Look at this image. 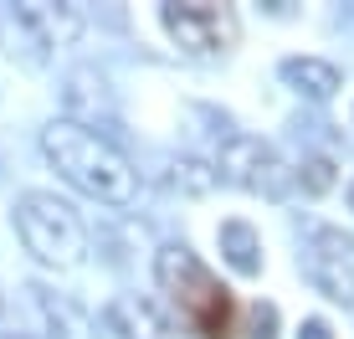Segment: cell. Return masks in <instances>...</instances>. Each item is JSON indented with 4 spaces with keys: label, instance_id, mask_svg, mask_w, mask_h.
<instances>
[{
    "label": "cell",
    "instance_id": "9",
    "mask_svg": "<svg viewBox=\"0 0 354 339\" xmlns=\"http://www.w3.org/2000/svg\"><path fill=\"white\" fill-rule=\"evenodd\" d=\"M283 77H288L298 93H308V98H334V93L344 88L339 67L324 62V57H288V62H283Z\"/></svg>",
    "mask_w": 354,
    "mask_h": 339
},
{
    "label": "cell",
    "instance_id": "20",
    "mask_svg": "<svg viewBox=\"0 0 354 339\" xmlns=\"http://www.w3.org/2000/svg\"><path fill=\"white\" fill-rule=\"evenodd\" d=\"M349 205H354V180H349Z\"/></svg>",
    "mask_w": 354,
    "mask_h": 339
},
{
    "label": "cell",
    "instance_id": "21",
    "mask_svg": "<svg viewBox=\"0 0 354 339\" xmlns=\"http://www.w3.org/2000/svg\"><path fill=\"white\" fill-rule=\"evenodd\" d=\"M0 319H6V298H0Z\"/></svg>",
    "mask_w": 354,
    "mask_h": 339
},
{
    "label": "cell",
    "instance_id": "2",
    "mask_svg": "<svg viewBox=\"0 0 354 339\" xmlns=\"http://www.w3.org/2000/svg\"><path fill=\"white\" fill-rule=\"evenodd\" d=\"M154 277H160V288L169 293V304L180 309V319L201 339H231L236 334V304H231V293L216 283L211 268H205L190 247H180V241L160 247Z\"/></svg>",
    "mask_w": 354,
    "mask_h": 339
},
{
    "label": "cell",
    "instance_id": "14",
    "mask_svg": "<svg viewBox=\"0 0 354 339\" xmlns=\"http://www.w3.org/2000/svg\"><path fill=\"white\" fill-rule=\"evenodd\" d=\"M169 180H175V190H185V196H211L221 175H216V165L190 160V154H185V160H175V175H169Z\"/></svg>",
    "mask_w": 354,
    "mask_h": 339
},
{
    "label": "cell",
    "instance_id": "5",
    "mask_svg": "<svg viewBox=\"0 0 354 339\" xmlns=\"http://www.w3.org/2000/svg\"><path fill=\"white\" fill-rule=\"evenodd\" d=\"M169 42L190 57H216L236 46V16L226 6H160Z\"/></svg>",
    "mask_w": 354,
    "mask_h": 339
},
{
    "label": "cell",
    "instance_id": "12",
    "mask_svg": "<svg viewBox=\"0 0 354 339\" xmlns=\"http://www.w3.org/2000/svg\"><path fill=\"white\" fill-rule=\"evenodd\" d=\"M308 277L324 288L334 304H354V273L344 268V262H334V257H313L308 262Z\"/></svg>",
    "mask_w": 354,
    "mask_h": 339
},
{
    "label": "cell",
    "instance_id": "1",
    "mask_svg": "<svg viewBox=\"0 0 354 339\" xmlns=\"http://www.w3.org/2000/svg\"><path fill=\"white\" fill-rule=\"evenodd\" d=\"M41 154L52 160V170L67 185H77L82 196L103 205H133V196H139V175L129 170V160L108 139H97L93 129L57 118V124L41 129Z\"/></svg>",
    "mask_w": 354,
    "mask_h": 339
},
{
    "label": "cell",
    "instance_id": "13",
    "mask_svg": "<svg viewBox=\"0 0 354 339\" xmlns=\"http://www.w3.org/2000/svg\"><path fill=\"white\" fill-rule=\"evenodd\" d=\"M36 293V309L46 313V324H52V339H82V319H77V309L62 304V298H52L46 288H31Z\"/></svg>",
    "mask_w": 354,
    "mask_h": 339
},
{
    "label": "cell",
    "instance_id": "11",
    "mask_svg": "<svg viewBox=\"0 0 354 339\" xmlns=\"http://www.w3.org/2000/svg\"><path fill=\"white\" fill-rule=\"evenodd\" d=\"M31 10V21L41 26V36H46V46H77L82 42V31H88V21H82V10L77 6H26Z\"/></svg>",
    "mask_w": 354,
    "mask_h": 339
},
{
    "label": "cell",
    "instance_id": "6",
    "mask_svg": "<svg viewBox=\"0 0 354 339\" xmlns=\"http://www.w3.org/2000/svg\"><path fill=\"white\" fill-rule=\"evenodd\" d=\"M62 108H67V124L88 129V118H113V93H108V82L97 77L93 67H77L62 77Z\"/></svg>",
    "mask_w": 354,
    "mask_h": 339
},
{
    "label": "cell",
    "instance_id": "19",
    "mask_svg": "<svg viewBox=\"0 0 354 339\" xmlns=\"http://www.w3.org/2000/svg\"><path fill=\"white\" fill-rule=\"evenodd\" d=\"M0 339H26V334H0Z\"/></svg>",
    "mask_w": 354,
    "mask_h": 339
},
{
    "label": "cell",
    "instance_id": "4",
    "mask_svg": "<svg viewBox=\"0 0 354 339\" xmlns=\"http://www.w3.org/2000/svg\"><path fill=\"white\" fill-rule=\"evenodd\" d=\"M216 175L241 185V190H252V196H267V201H283L292 190V170L257 134H231L221 144V154H216Z\"/></svg>",
    "mask_w": 354,
    "mask_h": 339
},
{
    "label": "cell",
    "instance_id": "7",
    "mask_svg": "<svg viewBox=\"0 0 354 339\" xmlns=\"http://www.w3.org/2000/svg\"><path fill=\"white\" fill-rule=\"evenodd\" d=\"M103 324H108V329H113L118 339H169L165 313L154 309L149 298H139V293L113 298V304L103 309Z\"/></svg>",
    "mask_w": 354,
    "mask_h": 339
},
{
    "label": "cell",
    "instance_id": "17",
    "mask_svg": "<svg viewBox=\"0 0 354 339\" xmlns=\"http://www.w3.org/2000/svg\"><path fill=\"white\" fill-rule=\"evenodd\" d=\"M252 324H257V334H252V339H272V329H277V309H272V304H257V309H252Z\"/></svg>",
    "mask_w": 354,
    "mask_h": 339
},
{
    "label": "cell",
    "instance_id": "8",
    "mask_svg": "<svg viewBox=\"0 0 354 339\" xmlns=\"http://www.w3.org/2000/svg\"><path fill=\"white\" fill-rule=\"evenodd\" d=\"M0 46H6L16 62H26V67H46L52 62V46H46V36L31 21L26 6H6L0 10Z\"/></svg>",
    "mask_w": 354,
    "mask_h": 339
},
{
    "label": "cell",
    "instance_id": "15",
    "mask_svg": "<svg viewBox=\"0 0 354 339\" xmlns=\"http://www.w3.org/2000/svg\"><path fill=\"white\" fill-rule=\"evenodd\" d=\"M349 252H354V237H349V232H339V226H313V257L344 262Z\"/></svg>",
    "mask_w": 354,
    "mask_h": 339
},
{
    "label": "cell",
    "instance_id": "3",
    "mask_svg": "<svg viewBox=\"0 0 354 339\" xmlns=\"http://www.w3.org/2000/svg\"><path fill=\"white\" fill-rule=\"evenodd\" d=\"M16 232L26 252H36V262H46V268H77L88 252V232H82L77 211L46 190H26L16 201Z\"/></svg>",
    "mask_w": 354,
    "mask_h": 339
},
{
    "label": "cell",
    "instance_id": "10",
    "mask_svg": "<svg viewBox=\"0 0 354 339\" xmlns=\"http://www.w3.org/2000/svg\"><path fill=\"white\" fill-rule=\"evenodd\" d=\"M216 237H221V257L241 277H257L262 273V237L252 232L247 221H221V232H216Z\"/></svg>",
    "mask_w": 354,
    "mask_h": 339
},
{
    "label": "cell",
    "instance_id": "16",
    "mask_svg": "<svg viewBox=\"0 0 354 339\" xmlns=\"http://www.w3.org/2000/svg\"><path fill=\"white\" fill-rule=\"evenodd\" d=\"M303 190H308V196H324L328 185H334V160H324V154H313V160H303Z\"/></svg>",
    "mask_w": 354,
    "mask_h": 339
},
{
    "label": "cell",
    "instance_id": "18",
    "mask_svg": "<svg viewBox=\"0 0 354 339\" xmlns=\"http://www.w3.org/2000/svg\"><path fill=\"white\" fill-rule=\"evenodd\" d=\"M298 339H334V329H328L324 319H303V329H298Z\"/></svg>",
    "mask_w": 354,
    "mask_h": 339
}]
</instances>
